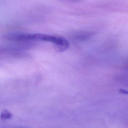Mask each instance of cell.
Here are the masks:
<instances>
[{
	"label": "cell",
	"instance_id": "cell-1",
	"mask_svg": "<svg viewBox=\"0 0 128 128\" xmlns=\"http://www.w3.org/2000/svg\"><path fill=\"white\" fill-rule=\"evenodd\" d=\"M6 38L12 40H34L51 42L58 46L60 51L66 50L69 46V42L62 36L49 35L43 34L13 33L6 36Z\"/></svg>",
	"mask_w": 128,
	"mask_h": 128
},
{
	"label": "cell",
	"instance_id": "cell-2",
	"mask_svg": "<svg viewBox=\"0 0 128 128\" xmlns=\"http://www.w3.org/2000/svg\"><path fill=\"white\" fill-rule=\"evenodd\" d=\"M12 114L7 110H4L1 112L0 115V118L2 120H6L10 119L12 118Z\"/></svg>",
	"mask_w": 128,
	"mask_h": 128
},
{
	"label": "cell",
	"instance_id": "cell-3",
	"mask_svg": "<svg viewBox=\"0 0 128 128\" xmlns=\"http://www.w3.org/2000/svg\"></svg>",
	"mask_w": 128,
	"mask_h": 128
}]
</instances>
